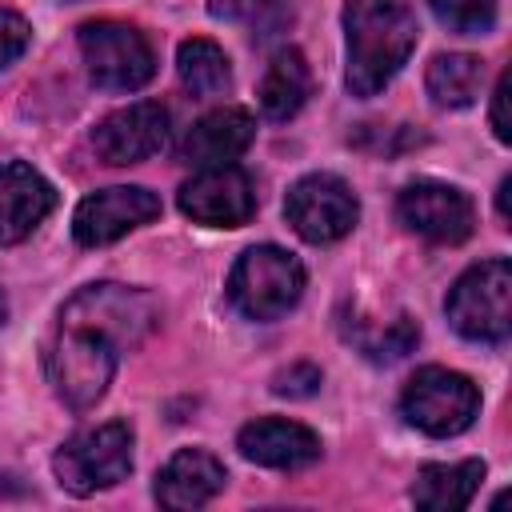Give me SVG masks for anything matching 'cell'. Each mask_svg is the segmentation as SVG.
Wrapping results in <instances>:
<instances>
[{"mask_svg":"<svg viewBox=\"0 0 512 512\" xmlns=\"http://www.w3.org/2000/svg\"><path fill=\"white\" fill-rule=\"evenodd\" d=\"M480 480H484V460L424 464L412 480V504L424 512H460L480 492Z\"/></svg>","mask_w":512,"mask_h":512,"instance_id":"obj_18","label":"cell"},{"mask_svg":"<svg viewBox=\"0 0 512 512\" xmlns=\"http://www.w3.org/2000/svg\"><path fill=\"white\" fill-rule=\"evenodd\" d=\"M436 20L460 36H484L496 24V0H428Z\"/></svg>","mask_w":512,"mask_h":512,"instance_id":"obj_22","label":"cell"},{"mask_svg":"<svg viewBox=\"0 0 512 512\" xmlns=\"http://www.w3.org/2000/svg\"><path fill=\"white\" fill-rule=\"evenodd\" d=\"M316 388H320V368L316 364H292V368H284V372L272 376V392L276 396L300 400V396H312Z\"/></svg>","mask_w":512,"mask_h":512,"instance_id":"obj_26","label":"cell"},{"mask_svg":"<svg viewBox=\"0 0 512 512\" xmlns=\"http://www.w3.org/2000/svg\"><path fill=\"white\" fill-rule=\"evenodd\" d=\"M156 320H160V312H156L152 296L140 288H124V284H88L60 312V324L100 332L120 352L144 344L148 332L156 328Z\"/></svg>","mask_w":512,"mask_h":512,"instance_id":"obj_6","label":"cell"},{"mask_svg":"<svg viewBox=\"0 0 512 512\" xmlns=\"http://www.w3.org/2000/svg\"><path fill=\"white\" fill-rule=\"evenodd\" d=\"M396 216L408 232L432 240V244H464L476 228L472 200L440 180H416L396 196Z\"/></svg>","mask_w":512,"mask_h":512,"instance_id":"obj_10","label":"cell"},{"mask_svg":"<svg viewBox=\"0 0 512 512\" xmlns=\"http://www.w3.org/2000/svg\"><path fill=\"white\" fill-rule=\"evenodd\" d=\"M508 188H512V180L504 176L500 188H496V212H500V220H508Z\"/></svg>","mask_w":512,"mask_h":512,"instance_id":"obj_28","label":"cell"},{"mask_svg":"<svg viewBox=\"0 0 512 512\" xmlns=\"http://www.w3.org/2000/svg\"><path fill=\"white\" fill-rule=\"evenodd\" d=\"M176 72H180V84L192 96H220L232 84V68H228L224 48L212 44V40H204V36H192V40L180 44Z\"/></svg>","mask_w":512,"mask_h":512,"instance_id":"obj_21","label":"cell"},{"mask_svg":"<svg viewBox=\"0 0 512 512\" xmlns=\"http://www.w3.org/2000/svg\"><path fill=\"white\" fill-rule=\"evenodd\" d=\"M448 324L476 344H500L512 332V264L504 256L472 264L448 292Z\"/></svg>","mask_w":512,"mask_h":512,"instance_id":"obj_3","label":"cell"},{"mask_svg":"<svg viewBox=\"0 0 512 512\" xmlns=\"http://www.w3.org/2000/svg\"><path fill=\"white\" fill-rule=\"evenodd\" d=\"M508 88H512V76L504 72L496 80V92H492V132H496L500 144L512 140V128H508Z\"/></svg>","mask_w":512,"mask_h":512,"instance_id":"obj_27","label":"cell"},{"mask_svg":"<svg viewBox=\"0 0 512 512\" xmlns=\"http://www.w3.org/2000/svg\"><path fill=\"white\" fill-rule=\"evenodd\" d=\"M8 320V300H4V292H0V324Z\"/></svg>","mask_w":512,"mask_h":512,"instance_id":"obj_29","label":"cell"},{"mask_svg":"<svg viewBox=\"0 0 512 512\" xmlns=\"http://www.w3.org/2000/svg\"><path fill=\"white\" fill-rule=\"evenodd\" d=\"M284 216H288V224L296 228L300 240H308V244H332V240H340V236H348L356 228L360 204H356L352 188L340 176L312 172V176H304V180H296L288 188Z\"/></svg>","mask_w":512,"mask_h":512,"instance_id":"obj_9","label":"cell"},{"mask_svg":"<svg viewBox=\"0 0 512 512\" xmlns=\"http://www.w3.org/2000/svg\"><path fill=\"white\" fill-rule=\"evenodd\" d=\"M28 40H32L28 20L16 16L12 8H0V68H8L12 60H20L24 48H28Z\"/></svg>","mask_w":512,"mask_h":512,"instance_id":"obj_25","label":"cell"},{"mask_svg":"<svg viewBox=\"0 0 512 512\" xmlns=\"http://www.w3.org/2000/svg\"><path fill=\"white\" fill-rule=\"evenodd\" d=\"M416 12L408 0H348L344 4V44L348 68L344 84L352 96H376L408 64L416 48Z\"/></svg>","mask_w":512,"mask_h":512,"instance_id":"obj_1","label":"cell"},{"mask_svg":"<svg viewBox=\"0 0 512 512\" xmlns=\"http://www.w3.org/2000/svg\"><path fill=\"white\" fill-rule=\"evenodd\" d=\"M308 92H312V68L304 60V52L300 48H280L268 60L264 76H260L256 100H260V112L268 120H292L304 108Z\"/></svg>","mask_w":512,"mask_h":512,"instance_id":"obj_19","label":"cell"},{"mask_svg":"<svg viewBox=\"0 0 512 512\" xmlns=\"http://www.w3.org/2000/svg\"><path fill=\"white\" fill-rule=\"evenodd\" d=\"M180 212L196 224L208 228H240L256 212V192L244 168L220 164V168H200L176 196Z\"/></svg>","mask_w":512,"mask_h":512,"instance_id":"obj_11","label":"cell"},{"mask_svg":"<svg viewBox=\"0 0 512 512\" xmlns=\"http://www.w3.org/2000/svg\"><path fill=\"white\" fill-rule=\"evenodd\" d=\"M300 296H304V264L276 244H252L232 264L228 300L248 320H280L288 308H296Z\"/></svg>","mask_w":512,"mask_h":512,"instance_id":"obj_2","label":"cell"},{"mask_svg":"<svg viewBox=\"0 0 512 512\" xmlns=\"http://www.w3.org/2000/svg\"><path fill=\"white\" fill-rule=\"evenodd\" d=\"M52 472L72 496H92L120 484L132 472V428L124 420H108L68 436L52 456Z\"/></svg>","mask_w":512,"mask_h":512,"instance_id":"obj_4","label":"cell"},{"mask_svg":"<svg viewBox=\"0 0 512 512\" xmlns=\"http://www.w3.org/2000/svg\"><path fill=\"white\" fill-rule=\"evenodd\" d=\"M236 448L244 460L260 468H284V472H296L320 460V436L284 416H260L244 424L236 436Z\"/></svg>","mask_w":512,"mask_h":512,"instance_id":"obj_14","label":"cell"},{"mask_svg":"<svg viewBox=\"0 0 512 512\" xmlns=\"http://www.w3.org/2000/svg\"><path fill=\"white\" fill-rule=\"evenodd\" d=\"M400 412L424 436H460L480 412V388L464 372L432 364L404 384Z\"/></svg>","mask_w":512,"mask_h":512,"instance_id":"obj_8","label":"cell"},{"mask_svg":"<svg viewBox=\"0 0 512 512\" xmlns=\"http://www.w3.org/2000/svg\"><path fill=\"white\" fill-rule=\"evenodd\" d=\"M116 360H120V348L108 344L100 332L60 324V336L48 348V380L72 412H84L108 392L116 376Z\"/></svg>","mask_w":512,"mask_h":512,"instance_id":"obj_5","label":"cell"},{"mask_svg":"<svg viewBox=\"0 0 512 512\" xmlns=\"http://www.w3.org/2000/svg\"><path fill=\"white\" fill-rule=\"evenodd\" d=\"M56 208V188L20 160L0 164V244H20Z\"/></svg>","mask_w":512,"mask_h":512,"instance_id":"obj_15","label":"cell"},{"mask_svg":"<svg viewBox=\"0 0 512 512\" xmlns=\"http://www.w3.org/2000/svg\"><path fill=\"white\" fill-rule=\"evenodd\" d=\"M80 52H84L92 84L108 92H136L156 72V52L136 24L88 20L80 24Z\"/></svg>","mask_w":512,"mask_h":512,"instance_id":"obj_7","label":"cell"},{"mask_svg":"<svg viewBox=\"0 0 512 512\" xmlns=\"http://www.w3.org/2000/svg\"><path fill=\"white\" fill-rule=\"evenodd\" d=\"M164 140H168V108L160 100H136L128 108H116L92 128L96 156L116 168L156 156Z\"/></svg>","mask_w":512,"mask_h":512,"instance_id":"obj_13","label":"cell"},{"mask_svg":"<svg viewBox=\"0 0 512 512\" xmlns=\"http://www.w3.org/2000/svg\"><path fill=\"white\" fill-rule=\"evenodd\" d=\"M428 96L440 104V108H468L476 96H480V84H484V64L468 52H444L428 64Z\"/></svg>","mask_w":512,"mask_h":512,"instance_id":"obj_20","label":"cell"},{"mask_svg":"<svg viewBox=\"0 0 512 512\" xmlns=\"http://www.w3.org/2000/svg\"><path fill=\"white\" fill-rule=\"evenodd\" d=\"M256 140V120L244 108H216L192 124V132L180 144V160L192 168H220L236 164L248 144Z\"/></svg>","mask_w":512,"mask_h":512,"instance_id":"obj_16","label":"cell"},{"mask_svg":"<svg viewBox=\"0 0 512 512\" xmlns=\"http://www.w3.org/2000/svg\"><path fill=\"white\" fill-rule=\"evenodd\" d=\"M152 216H160V196L140 188V184H116L104 192H92L80 200L76 216H72V236L84 248H100L112 244L120 236H128L132 228L148 224Z\"/></svg>","mask_w":512,"mask_h":512,"instance_id":"obj_12","label":"cell"},{"mask_svg":"<svg viewBox=\"0 0 512 512\" xmlns=\"http://www.w3.org/2000/svg\"><path fill=\"white\" fill-rule=\"evenodd\" d=\"M208 4V12L216 16V20H268V16H276L288 0H204Z\"/></svg>","mask_w":512,"mask_h":512,"instance_id":"obj_24","label":"cell"},{"mask_svg":"<svg viewBox=\"0 0 512 512\" xmlns=\"http://www.w3.org/2000/svg\"><path fill=\"white\" fill-rule=\"evenodd\" d=\"M420 340V328L412 316H396L388 328H380L376 336H356V344L364 348L368 360H400L412 352V344Z\"/></svg>","mask_w":512,"mask_h":512,"instance_id":"obj_23","label":"cell"},{"mask_svg":"<svg viewBox=\"0 0 512 512\" xmlns=\"http://www.w3.org/2000/svg\"><path fill=\"white\" fill-rule=\"evenodd\" d=\"M224 464L204 448H180L160 472H156V500L172 512L204 508L216 492H224Z\"/></svg>","mask_w":512,"mask_h":512,"instance_id":"obj_17","label":"cell"}]
</instances>
